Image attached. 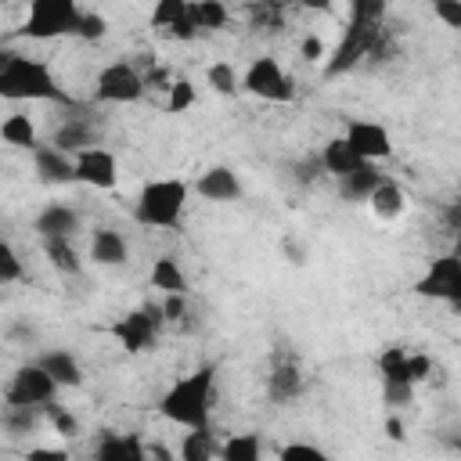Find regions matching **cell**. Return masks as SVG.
<instances>
[{"label":"cell","instance_id":"42","mask_svg":"<svg viewBox=\"0 0 461 461\" xmlns=\"http://www.w3.org/2000/svg\"><path fill=\"white\" fill-rule=\"evenodd\" d=\"M281 457H324V450L310 447V443H288V447H281Z\"/></svg>","mask_w":461,"mask_h":461},{"label":"cell","instance_id":"36","mask_svg":"<svg viewBox=\"0 0 461 461\" xmlns=\"http://www.w3.org/2000/svg\"><path fill=\"white\" fill-rule=\"evenodd\" d=\"M0 281L4 285L22 281V259H18V252L11 245H0Z\"/></svg>","mask_w":461,"mask_h":461},{"label":"cell","instance_id":"43","mask_svg":"<svg viewBox=\"0 0 461 461\" xmlns=\"http://www.w3.org/2000/svg\"><path fill=\"white\" fill-rule=\"evenodd\" d=\"M299 50H303L306 61H321V58H324V40H321V36H306Z\"/></svg>","mask_w":461,"mask_h":461},{"label":"cell","instance_id":"20","mask_svg":"<svg viewBox=\"0 0 461 461\" xmlns=\"http://www.w3.org/2000/svg\"><path fill=\"white\" fill-rule=\"evenodd\" d=\"M50 144H54L58 151H65V155H79V151L94 148V126H90L86 119H68V122H61V126L54 130Z\"/></svg>","mask_w":461,"mask_h":461},{"label":"cell","instance_id":"14","mask_svg":"<svg viewBox=\"0 0 461 461\" xmlns=\"http://www.w3.org/2000/svg\"><path fill=\"white\" fill-rule=\"evenodd\" d=\"M267 393H270L274 403H292V400L303 393V367H299L292 357H277L274 367H270Z\"/></svg>","mask_w":461,"mask_h":461},{"label":"cell","instance_id":"29","mask_svg":"<svg viewBox=\"0 0 461 461\" xmlns=\"http://www.w3.org/2000/svg\"><path fill=\"white\" fill-rule=\"evenodd\" d=\"M205 79H209V86H212L216 94H223V97H227V94L234 97V94L241 90V79H238V72H234L230 61H212V65L205 68Z\"/></svg>","mask_w":461,"mask_h":461},{"label":"cell","instance_id":"40","mask_svg":"<svg viewBox=\"0 0 461 461\" xmlns=\"http://www.w3.org/2000/svg\"><path fill=\"white\" fill-rule=\"evenodd\" d=\"M407 375H411L414 385L425 382V378L432 375V360H429L425 353H407Z\"/></svg>","mask_w":461,"mask_h":461},{"label":"cell","instance_id":"3","mask_svg":"<svg viewBox=\"0 0 461 461\" xmlns=\"http://www.w3.org/2000/svg\"><path fill=\"white\" fill-rule=\"evenodd\" d=\"M184 209H187V184L184 180H176V176L151 180L140 187V194L133 202V220L144 227L173 230V227H180Z\"/></svg>","mask_w":461,"mask_h":461},{"label":"cell","instance_id":"45","mask_svg":"<svg viewBox=\"0 0 461 461\" xmlns=\"http://www.w3.org/2000/svg\"><path fill=\"white\" fill-rule=\"evenodd\" d=\"M443 223H447L450 230H461V198H457V202H450V205L443 209Z\"/></svg>","mask_w":461,"mask_h":461},{"label":"cell","instance_id":"47","mask_svg":"<svg viewBox=\"0 0 461 461\" xmlns=\"http://www.w3.org/2000/svg\"><path fill=\"white\" fill-rule=\"evenodd\" d=\"M385 429H389V436H393V439H400V436H403V432H400V421H396V418H389V421H385Z\"/></svg>","mask_w":461,"mask_h":461},{"label":"cell","instance_id":"19","mask_svg":"<svg viewBox=\"0 0 461 461\" xmlns=\"http://www.w3.org/2000/svg\"><path fill=\"white\" fill-rule=\"evenodd\" d=\"M382 180H385V176L375 169V162H364V166H357L353 173L339 176V194H342L346 202H367L371 191H375Z\"/></svg>","mask_w":461,"mask_h":461},{"label":"cell","instance_id":"6","mask_svg":"<svg viewBox=\"0 0 461 461\" xmlns=\"http://www.w3.org/2000/svg\"><path fill=\"white\" fill-rule=\"evenodd\" d=\"M414 292L425 295V299H439V303H447L454 313H461V259H457L454 252L432 259L429 270L418 277Z\"/></svg>","mask_w":461,"mask_h":461},{"label":"cell","instance_id":"28","mask_svg":"<svg viewBox=\"0 0 461 461\" xmlns=\"http://www.w3.org/2000/svg\"><path fill=\"white\" fill-rule=\"evenodd\" d=\"M259 436L256 432H241V436H230L223 447H220V457L227 461H256L259 457Z\"/></svg>","mask_w":461,"mask_h":461},{"label":"cell","instance_id":"27","mask_svg":"<svg viewBox=\"0 0 461 461\" xmlns=\"http://www.w3.org/2000/svg\"><path fill=\"white\" fill-rule=\"evenodd\" d=\"M212 454H220V447L212 443L209 425H205V429H191V432L184 436V443H180V457H184V461H209Z\"/></svg>","mask_w":461,"mask_h":461},{"label":"cell","instance_id":"16","mask_svg":"<svg viewBox=\"0 0 461 461\" xmlns=\"http://www.w3.org/2000/svg\"><path fill=\"white\" fill-rule=\"evenodd\" d=\"M126 256H130V245H126V238H122L119 230L97 227V230L90 234V259H94V263H101V267H119V263H126Z\"/></svg>","mask_w":461,"mask_h":461},{"label":"cell","instance_id":"15","mask_svg":"<svg viewBox=\"0 0 461 461\" xmlns=\"http://www.w3.org/2000/svg\"><path fill=\"white\" fill-rule=\"evenodd\" d=\"M36 230H40V238H72L79 230V212L68 209L65 202H50L40 209Z\"/></svg>","mask_w":461,"mask_h":461},{"label":"cell","instance_id":"23","mask_svg":"<svg viewBox=\"0 0 461 461\" xmlns=\"http://www.w3.org/2000/svg\"><path fill=\"white\" fill-rule=\"evenodd\" d=\"M151 285H155L162 295H169V292H187V274L180 270V263H176L173 256H158V259L151 263Z\"/></svg>","mask_w":461,"mask_h":461},{"label":"cell","instance_id":"25","mask_svg":"<svg viewBox=\"0 0 461 461\" xmlns=\"http://www.w3.org/2000/svg\"><path fill=\"white\" fill-rule=\"evenodd\" d=\"M187 14L198 25V32H216V29L227 25V7L220 0H191Z\"/></svg>","mask_w":461,"mask_h":461},{"label":"cell","instance_id":"2","mask_svg":"<svg viewBox=\"0 0 461 461\" xmlns=\"http://www.w3.org/2000/svg\"><path fill=\"white\" fill-rule=\"evenodd\" d=\"M0 94L7 101H61V104H68L54 72L43 61L14 54V50L0 54Z\"/></svg>","mask_w":461,"mask_h":461},{"label":"cell","instance_id":"38","mask_svg":"<svg viewBox=\"0 0 461 461\" xmlns=\"http://www.w3.org/2000/svg\"><path fill=\"white\" fill-rule=\"evenodd\" d=\"M162 313H166V324H180L187 317V292H169L162 299Z\"/></svg>","mask_w":461,"mask_h":461},{"label":"cell","instance_id":"5","mask_svg":"<svg viewBox=\"0 0 461 461\" xmlns=\"http://www.w3.org/2000/svg\"><path fill=\"white\" fill-rule=\"evenodd\" d=\"M166 324V313H162V303H144L140 310H130L115 328L112 335L119 339V346L126 353H151L155 342H158V328Z\"/></svg>","mask_w":461,"mask_h":461},{"label":"cell","instance_id":"9","mask_svg":"<svg viewBox=\"0 0 461 461\" xmlns=\"http://www.w3.org/2000/svg\"><path fill=\"white\" fill-rule=\"evenodd\" d=\"M61 385L50 378V371L36 360V364H22L7 385V403H29V407H43L54 400Z\"/></svg>","mask_w":461,"mask_h":461},{"label":"cell","instance_id":"30","mask_svg":"<svg viewBox=\"0 0 461 461\" xmlns=\"http://www.w3.org/2000/svg\"><path fill=\"white\" fill-rule=\"evenodd\" d=\"M249 18L259 29H281L285 25V4L281 0H259L249 7Z\"/></svg>","mask_w":461,"mask_h":461},{"label":"cell","instance_id":"31","mask_svg":"<svg viewBox=\"0 0 461 461\" xmlns=\"http://www.w3.org/2000/svg\"><path fill=\"white\" fill-rule=\"evenodd\" d=\"M191 0H155V11H151V25L155 29H169L173 22H180L187 14Z\"/></svg>","mask_w":461,"mask_h":461},{"label":"cell","instance_id":"34","mask_svg":"<svg viewBox=\"0 0 461 461\" xmlns=\"http://www.w3.org/2000/svg\"><path fill=\"white\" fill-rule=\"evenodd\" d=\"M43 414H47V421L58 429V436H68V439H72V436L79 432V421H76L61 403H43Z\"/></svg>","mask_w":461,"mask_h":461},{"label":"cell","instance_id":"11","mask_svg":"<svg viewBox=\"0 0 461 461\" xmlns=\"http://www.w3.org/2000/svg\"><path fill=\"white\" fill-rule=\"evenodd\" d=\"M357 151H360V158H367V162H382V158H389L393 155V137H389V130L382 126V122H371V119H353L349 126H346V133H342Z\"/></svg>","mask_w":461,"mask_h":461},{"label":"cell","instance_id":"44","mask_svg":"<svg viewBox=\"0 0 461 461\" xmlns=\"http://www.w3.org/2000/svg\"><path fill=\"white\" fill-rule=\"evenodd\" d=\"M281 252H285L295 267H303V263H306V252H303V245H299L295 238H285V241H281Z\"/></svg>","mask_w":461,"mask_h":461},{"label":"cell","instance_id":"13","mask_svg":"<svg viewBox=\"0 0 461 461\" xmlns=\"http://www.w3.org/2000/svg\"><path fill=\"white\" fill-rule=\"evenodd\" d=\"M194 191L205 202H234V198H241V180H238V173L230 166H209L194 180Z\"/></svg>","mask_w":461,"mask_h":461},{"label":"cell","instance_id":"22","mask_svg":"<svg viewBox=\"0 0 461 461\" xmlns=\"http://www.w3.org/2000/svg\"><path fill=\"white\" fill-rule=\"evenodd\" d=\"M367 205H371V212H375L378 220H400L403 209H407V198H403V191H400L393 180H382V184L371 191Z\"/></svg>","mask_w":461,"mask_h":461},{"label":"cell","instance_id":"21","mask_svg":"<svg viewBox=\"0 0 461 461\" xmlns=\"http://www.w3.org/2000/svg\"><path fill=\"white\" fill-rule=\"evenodd\" d=\"M40 364L50 371V378L58 382V385H65V389H72V385H79L83 382V367H79V360L68 353V349H47L43 357H40Z\"/></svg>","mask_w":461,"mask_h":461},{"label":"cell","instance_id":"32","mask_svg":"<svg viewBox=\"0 0 461 461\" xmlns=\"http://www.w3.org/2000/svg\"><path fill=\"white\" fill-rule=\"evenodd\" d=\"M191 104H194V83H187V79H173L169 97H166V112L176 115V112H187Z\"/></svg>","mask_w":461,"mask_h":461},{"label":"cell","instance_id":"10","mask_svg":"<svg viewBox=\"0 0 461 461\" xmlns=\"http://www.w3.org/2000/svg\"><path fill=\"white\" fill-rule=\"evenodd\" d=\"M76 180H83V184H90V187H97V191H112L115 187V180H119V162H115V155L108 151V148H86V151H79L76 155Z\"/></svg>","mask_w":461,"mask_h":461},{"label":"cell","instance_id":"24","mask_svg":"<svg viewBox=\"0 0 461 461\" xmlns=\"http://www.w3.org/2000/svg\"><path fill=\"white\" fill-rule=\"evenodd\" d=\"M43 252H47L50 267L61 270V274H79V267H83L72 238H43Z\"/></svg>","mask_w":461,"mask_h":461},{"label":"cell","instance_id":"17","mask_svg":"<svg viewBox=\"0 0 461 461\" xmlns=\"http://www.w3.org/2000/svg\"><path fill=\"white\" fill-rule=\"evenodd\" d=\"M94 454H97L101 461H144L148 447H144L133 432H126V436H119V432H101Z\"/></svg>","mask_w":461,"mask_h":461},{"label":"cell","instance_id":"26","mask_svg":"<svg viewBox=\"0 0 461 461\" xmlns=\"http://www.w3.org/2000/svg\"><path fill=\"white\" fill-rule=\"evenodd\" d=\"M0 137H4V144H14V148H40L36 144V126L29 122V115H7L4 122H0Z\"/></svg>","mask_w":461,"mask_h":461},{"label":"cell","instance_id":"46","mask_svg":"<svg viewBox=\"0 0 461 461\" xmlns=\"http://www.w3.org/2000/svg\"><path fill=\"white\" fill-rule=\"evenodd\" d=\"M331 4L335 0H303V7H310V11H331Z\"/></svg>","mask_w":461,"mask_h":461},{"label":"cell","instance_id":"12","mask_svg":"<svg viewBox=\"0 0 461 461\" xmlns=\"http://www.w3.org/2000/svg\"><path fill=\"white\" fill-rule=\"evenodd\" d=\"M32 166H36V176L43 184H68V180H76V155L68 158L54 144L32 148Z\"/></svg>","mask_w":461,"mask_h":461},{"label":"cell","instance_id":"33","mask_svg":"<svg viewBox=\"0 0 461 461\" xmlns=\"http://www.w3.org/2000/svg\"><path fill=\"white\" fill-rule=\"evenodd\" d=\"M414 396V382H400V378H382V400L389 407H407Z\"/></svg>","mask_w":461,"mask_h":461},{"label":"cell","instance_id":"41","mask_svg":"<svg viewBox=\"0 0 461 461\" xmlns=\"http://www.w3.org/2000/svg\"><path fill=\"white\" fill-rule=\"evenodd\" d=\"M166 32H169V36H176V40H184V43H187V40H194V36H198V25H194V22H191V14H184V18H180V22H173V25H169V29H166Z\"/></svg>","mask_w":461,"mask_h":461},{"label":"cell","instance_id":"35","mask_svg":"<svg viewBox=\"0 0 461 461\" xmlns=\"http://www.w3.org/2000/svg\"><path fill=\"white\" fill-rule=\"evenodd\" d=\"M104 32H108V22H104L97 11H83L76 36H79V40H90V43H97V40H104Z\"/></svg>","mask_w":461,"mask_h":461},{"label":"cell","instance_id":"1","mask_svg":"<svg viewBox=\"0 0 461 461\" xmlns=\"http://www.w3.org/2000/svg\"><path fill=\"white\" fill-rule=\"evenodd\" d=\"M212 382H216L212 364H202L191 375L176 378L158 400L162 418L173 421V425H184V429H205L209 425V407H212Z\"/></svg>","mask_w":461,"mask_h":461},{"label":"cell","instance_id":"48","mask_svg":"<svg viewBox=\"0 0 461 461\" xmlns=\"http://www.w3.org/2000/svg\"><path fill=\"white\" fill-rule=\"evenodd\" d=\"M454 256L461 259V230H454Z\"/></svg>","mask_w":461,"mask_h":461},{"label":"cell","instance_id":"7","mask_svg":"<svg viewBox=\"0 0 461 461\" xmlns=\"http://www.w3.org/2000/svg\"><path fill=\"white\" fill-rule=\"evenodd\" d=\"M241 86L259 97V101H274V104H285L295 97V86H292V76H285V68L277 65V58H256L245 76H241Z\"/></svg>","mask_w":461,"mask_h":461},{"label":"cell","instance_id":"18","mask_svg":"<svg viewBox=\"0 0 461 461\" xmlns=\"http://www.w3.org/2000/svg\"><path fill=\"white\" fill-rule=\"evenodd\" d=\"M321 162H324V169L339 180V176H346V173H353L357 166H364L367 158H360V151L346 140V137H331L324 148H321Z\"/></svg>","mask_w":461,"mask_h":461},{"label":"cell","instance_id":"8","mask_svg":"<svg viewBox=\"0 0 461 461\" xmlns=\"http://www.w3.org/2000/svg\"><path fill=\"white\" fill-rule=\"evenodd\" d=\"M144 90H148V79L130 61H112L101 68L94 97L104 104H130V101H140Z\"/></svg>","mask_w":461,"mask_h":461},{"label":"cell","instance_id":"39","mask_svg":"<svg viewBox=\"0 0 461 461\" xmlns=\"http://www.w3.org/2000/svg\"><path fill=\"white\" fill-rule=\"evenodd\" d=\"M432 14L447 29H461V0H432Z\"/></svg>","mask_w":461,"mask_h":461},{"label":"cell","instance_id":"4","mask_svg":"<svg viewBox=\"0 0 461 461\" xmlns=\"http://www.w3.org/2000/svg\"><path fill=\"white\" fill-rule=\"evenodd\" d=\"M79 4L76 0H29V18L22 32L29 40H54V36H76L79 29Z\"/></svg>","mask_w":461,"mask_h":461},{"label":"cell","instance_id":"37","mask_svg":"<svg viewBox=\"0 0 461 461\" xmlns=\"http://www.w3.org/2000/svg\"><path fill=\"white\" fill-rule=\"evenodd\" d=\"M324 173H328V169H324L321 155H310V158H303V162L292 166V176H295L299 184H313V180H321Z\"/></svg>","mask_w":461,"mask_h":461}]
</instances>
